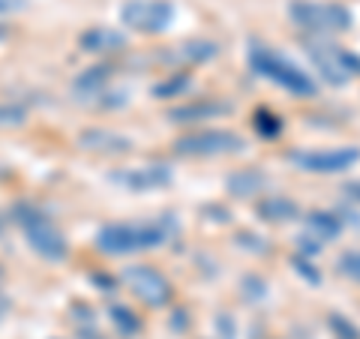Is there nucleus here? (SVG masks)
Listing matches in <instances>:
<instances>
[{
  "mask_svg": "<svg viewBox=\"0 0 360 339\" xmlns=\"http://www.w3.org/2000/svg\"><path fill=\"white\" fill-rule=\"evenodd\" d=\"M255 217L267 225H288V222H297L303 217V210L291 196L270 192V196H262L255 201Z\"/></svg>",
  "mask_w": 360,
  "mask_h": 339,
  "instance_id": "13",
  "label": "nucleus"
},
{
  "mask_svg": "<svg viewBox=\"0 0 360 339\" xmlns=\"http://www.w3.org/2000/svg\"><path fill=\"white\" fill-rule=\"evenodd\" d=\"M234 115V103L219 96H207V99H189V103L172 105L165 111V117L177 123V127H193V123H210L219 117H231Z\"/></svg>",
  "mask_w": 360,
  "mask_h": 339,
  "instance_id": "10",
  "label": "nucleus"
},
{
  "mask_svg": "<svg viewBox=\"0 0 360 339\" xmlns=\"http://www.w3.org/2000/svg\"><path fill=\"white\" fill-rule=\"evenodd\" d=\"M186 309H177L174 312V319H172V327H174V331H186V327H189V319H186Z\"/></svg>",
  "mask_w": 360,
  "mask_h": 339,
  "instance_id": "33",
  "label": "nucleus"
},
{
  "mask_svg": "<svg viewBox=\"0 0 360 339\" xmlns=\"http://www.w3.org/2000/svg\"><path fill=\"white\" fill-rule=\"evenodd\" d=\"M252 129L262 135L264 141H274V139H279V135H283L285 123H283V117H279L276 111H270V108H255V111H252Z\"/></svg>",
  "mask_w": 360,
  "mask_h": 339,
  "instance_id": "20",
  "label": "nucleus"
},
{
  "mask_svg": "<svg viewBox=\"0 0 360 339\" xmlns=\"http://www.w3.org/2000/svg\"><path fill=\"white\" fill-rule=\"evenodd\" d=\"M303 51L328 87H345L352 78H360V54L340 42L303 37Z\"/></svg>",
  "mask_w": 360,
  "mask_h": 339,
  "instance_id": "4",
  "label": "nucleus"
},
{
  "mask_svg": "<svg viewBox=\"0 0 360 339\" xmlns=\"http://www.w3.org/2000/svg\"><path fill=\"white\" fill-rule=\"evenodd\" d=\"M123 286H127L135 298H139L144 307L150 309H165L168 303L174 300V286L162 270H156L150 264H129L123 267Z\"/></svg>",
  "mask_w": 360,
  "mask_h": 339,
  "instance_id": "8",
  "label": "nucleus"
},
{
  "mask_svg": "<svg viewBox=\"0 0 360 339\" xmlns=\"http://www.w3.org/2000/svg\"><path fill=\"white\" fill-rule=\"evenodd\" d=\"M285 162L303 174H345L360 162V148H288Z\"/></svg>",
  "mask_w": 360,
  "mask_h": 339,
  "instance_id": "7",
  "label": "nucleus"
},
{
  "mask_svg": "<svg viewBox=\"0 0 360 339\" xmlns=\"http://www.w3.org/2000/svg\"><path fill=\"white\" fill-rule=\"evenodd\" d=\"M78 148L90 153H105V156H123L135 148V141L129 135L115 132V129H84L78 135Z\"/></svg>",
  "mask_w": 360,
  "mask_h": 339,
  "instance_id": "14",
  "label": "nucleus"
},
{
  "mask_svg": "<svg viewBox=\"0 0 360 339\" xmlns=\"http://www.w3.org/2000/svg\"><path fill=\"white\" fill-rule=\"evenodd\" d=\"M0 276H4V274H0Z\"/></svg>",
  "mask_w": 360,
  "mask_h": 339,
  "instance_id": "36",
  "label": "nucleus"
},
{
  "mask_svg": "<svg viewBox=\"0 0 360 339\" xmlns=\"http://www.w3.org/2000/svg\"><path fill=\"white\" fill-rule=\"evenodd\" d=\"M198 213H201V219L210 222V225H231V219H234V213H231L229 207H225V205H217V201H210V205H205Z\"/></svg>",
  "mask_w": 360,
  "mask_h": 339,
  "instance_id": "27",
  "label": "nucleus"
},
{
  "mask_svg": "<svg viewBox=\"0 0 360 339\" xmlns=\"http://www.w3.org/2000/svg\"><path fill=\"white\" fill-rule=\"evenodd\" d=\"M108 82H111V66L99 63V66H90V70H84L82 75H78L72 82V90L78 96H96L108 87Z\"/></svg>",
  "mask_w": 360,
  "mask_h": 339,
  "instance_id": "18",
  "label": "nucleus"
},
{
  "mask_svg": "<svg viewBox=\"0 0 360 339\" xmlns=\"http://www.w3.org/2000/svg\"><path fill=\"white\" fill-rule=\"evenodd\" d=\"M27 120V108L18 103H0V127H21Z\"/></svg>",
  "mask_w": 360,
  "mask_h": 339,
  "instance_id": "28",
  "label": "nucleus"
},
{
  "mask_svg": "<svg viewBox=\"0 0 360 339\" xmlns=\"http://www.w3.org/2000/svg\"><path fill=\"white\" fill-rule=\"evenodd\" d=\"M213 331H217V339H238V321H234V315H229V312H217Z\"/></svg>",
  "mask_w": 360,
  "mask_h": 339,
  "instance_id": "29",
  "label": "nucleus"
},
{
  "mask_svg": "<svg viewBox=\"0 0 360 339\" xmlns=\"http://www.w3.org/2000/svg\"><path fill=\"white\" fill-rule=\"evenodd\" d=\"M27 0H0V15H9V13H18L25 9Z\"/></svg>",
  "mask_w": 360,
  "mask_h": 339,
  "instance_id": "32",
  "label": "nucleus"
},
{
  "mask_svg": "<svg viewBox=\"0 0 360 339\" xmlns=\"http://www.w3.org/2000/svg\"><path fill=\"white\" fill-rule=\"evenodd\" d=\"M87 339H99V336H94V333H90V336H87Z\"/></svg>",
  "mask_w": 360,
  "mask_h": 339,
  "instance_id": "35",
  "label": "nucleus"
},
{
  "mask_svg": "<svg viewBox=\"0 0 360 339\" xmlns=\"http://www.w3.org/2000/svg\"><path fill=\"white\" fill-rule=\"evenodd\" d=\"M234 246H238L240 252L255 255V258H262V255H267V252H270V241H267V237H262L258 231H252V229H240V231H234Z\"/></svg>",
  "mask_w": 360,
  "mask_h": 339,
  "instance_id": "23",
  "label": "nucleus"
},
{
  "mask_svg": "<svg viewBox=\"0 0 360 339\" xmlns=\"http://www.w3.org/2000/svg\"><path fill=\"white\" fill-rule=\"evenodd\" d=\"M288 267L295 270V276L300 279V282H307V286H312V288H319L321 282H324V276H321V270L312 264V258H307V255H291L288 258Z\"/></svg>",
  "mask_w": 360,
  "mask_h": 339,
  "instance_id": "24",
  "label": "nucleus"
},
{
  "mask_svg": "<svg viewBox=\"0 0 360 339\" xmlns=\"http://www.w3.org/2000/svg\"><path fill=\"white\" fill-rule=\"evenodd\" d=\"M246 66H250L252 75L276 84L279 90H285L288 96H297V99L319 96V82H315L300 63H295L279 49H270V45L258 42V39L246 42Z\"/></svg>",
  "mask_w": 360,
  "mask_h": 339,
  "instance_id": "2",
  "label": "nucleus"
},
{
  "mask_svg": "<svg viewBox=\"0 0 360 339\" xmlns=\"http://www.w3.org/2000/svg\"><path fill=\"white\" fill-rule=\"evenodd\" d=\"M342 192L352 205H360V180H348V184L342 186Z\"/></svg>",
  "mask_w": 360,
  "mask_h": 339,
  "instance_id": "31",
  "label": "nucleus"
},
{
  "mask_svg": "<svg viewBox=\"0 0 360 339\" xmlns=\"http://www.w3.org/2000/svg\"><path fill=\"white\" fill-rule=\"evenodd\" d=\"M328 331L333 339H360V327L342 312H328Z\"/></svg>",
  "mask_w": 360,
  "mask_h": 339,
  "instance_id": "25",
  "label": "nucleus"
},
{
  "mask_svg": "<svg viewBox=\"0 0 360 339\" xmlns=\"http://www.w3.org/2000/svg\"><path fill=\"white\" fill-rule=\"evenodd\" d=\"M189 87H193V75L184 72V70H177V72H172V75H165L162 82H156V84L150 87V96H153V99H180Z\"/></svg>",
  "mask_w": 360,
  "mask_h": 339,
  "instance_id": "19",
  "label": "nucleus"
},
{
  "mask_svg": "<svg viewBox=\"0 0 360 339\" xmlns=\"http://www.w3.org/2000/svg\"><path fill=\"white\" fill-rule=\"evenodd\" d=\"M111 184L129 192H153L174 184V172L168 165H139V168H117L111 174Z\"/></svg>",
  "mask_w": 360,
  "mask_h": 339,
  "instance_id": "11",
  "label": "nucleus"
},
{
  "mask_svg": "<svg viewBox=\"0 0 360 339\" xmlns=\"http://www.w3.org/2000/svg\"><path fill=\"white\" fill-rule=\"evenodd\" d=\"M288 18L303 37L330 39L354 27V13L336 0H291Z\"/></svg>",
  "mask_w": 360,
  "mask_h": 339,
  "instance_id": "3",
  "label": "nucleus"
},
{
  "mask_svg": "<svg viewBox=\"0 0 360 339\" xmlns=\"http://www.w3.org/2000/svg\"><path fill=\"white\" fill-rule=\"evenodd\" d=\"M4 225H6V222H4V217H0V231H4Z\"/></svg>",
  "mask_w": 360,
  "mask_h": 339,
  "instance_id": "34",
  "label": "nucleus"
},
{
  "mask_svg": "<svg viewBox=\"0 0 360 339\" xmlns=\"http://www.w3.org/2000/svg\"><path fill=\"white\" fill-rule=\"evenodd\" d=\"M180 234V225L172 213L150 222H111L96 231V250L103 255H135L160 250Z\"/></svg>",
  "mask_w": 360,
  "mask_h": 339,
  "instance_id": "1",
  "label": "nucleus"
},
{
  "mask_svg": "<svg viewBox=\"0 0 360 339\" xmlns=\"http://www.w3.org/2000/svg\"><path fill=\"white\" fill-rule=\"evenodd\" d=\"M15 222H18V229L25 231L30 250L37 255H42L45 262H66L70 243H66V234L54 225L49 213H42L37 205L21 201V205H15Z\"/></svg>",
  "mask_w": 360,
  "mask_h": 339,
  "instance_id": "5",
  "label": "nucleus"
},
{
  "mask_svg": "<svg viewBox=\"0 0 360 339\" xmlns=\"http://www.w3.org/2000/svg\"><path fill=\"white\" fill-rule=\"evenodd\" d=\"M295 243H297V255H307V258H312V255H319L324 246L315 241V237H309V234H297L295 237Z\"/></svg>",
  "mask_w": 360,
  "mask_h": 339,
  "instance_id": "30",
  "label": "nucleus"
},
{
  "mask_svg": "<svg viewBox=\"0 0 360 339\" xmlns=\"http://www.w3.org/2000/svg\"><path fill=\"white\" fill-rule=\"evenodd\" d=\"M78 45H82V51L87 54H111L127 45V33L117 30V27H90L84 30L82 37H78Z\"/></svg>",
  "mask_w": 360,
  "mask_h": 339,
  "instance_id": "17",
  "label": "nucleus"
},
{
  "mask_svg": "<svg viewBox=\"0 0 360 339\" xmlns=\"http://www.w3.org/2000/svg\"><path fill=\"white\" fill-rule=\"evenodd\" d=\"M270 177L264 168H238V172H231L229 177H225V192H229L231 198L238 201H250L255 196H262V192L267 189Z\"/></svg>",
  "mask_w": 360,
  "mask_h": 339,
  "instance_id": "15",
  "label": "nucleus"
},
{
  "mask_svg": "<svg viewBox=\"0 0 360 339\" xmlns=\"http://www.w3.org/2000/svg\"><path fill=\"white\" fill-rule=\"evenodd\" d=\"M246 139L234 129H193L174 141L177 156L189 160H217V156H238L246 153Z\"/></svg>",
  "mask_w": 360,
  "mask_h": 339,
  "instance_id": "6",
  "label": "nucleus"
},
{
  "mask_svg": "<svg viewBox=\"0 0 360 339\" xmlns=\"http://www.w3.org/2000/svg\"><path fill=\"white\" fill-rule=\"evenodd\" d=\"M174 15L177 13H174L172 0H129V4L120 9L123 27H129L135 33H144V37L165 33L174 25Z\"/></svg>",
  "mask_w": 360,
  "mask_h": 339,
  "instance_id": "9",
  "label": "nucleus"
},
{
  "mask_svg": "<svg viewBox=\"0 0 360 339\" xmlns=\"http://www.w3.org/2000/svg\"><path fill=\"white\" fill-rule=\"evenodd\" d=\"M219 58V42L213 39H186L174 45V49H168L162 54V63L168 66H201V63H210Z\"/></svg>",
  "mask_w": 360,
  "mask_h": 339,
  "instance_id": "12",
  "label": "nucleus"
},
{
  "mask_svg": "<svg viewBox=\"0 0 360 339\" xmlns=\"http://www.w3.org/2000/svg\"><path fill=\"white\" fill-rule=\"evenodd\" d=\"M108 319H111V324L117 327V333H120V336L132 339V336H139V333H141V319H139V315H135L129 307H120V303L108 307Z\"/></svg>",
  "mask_w": 360,
  "mask_h": 339,
  "instance_id": "21",
  "label": "nucleus"
},
{
  "mask_svg": "<svg viewBox=\"0 0 360 339\" xmlns=\"http://www.w3.org/2000/svg\"><path fill=\"white\" fill-rule=\"evenodd\" d=\"M303 234H309L315 237L321 246H328L330 241H336V237L342 234L345 229V222L340 213H333V210H309V213H303Z\"/></svg>",
  "mask_w": 360,
  "mask_h": 339,
  "instance_id": "16",
  "label": "nucleus"
},
{
  "mask_svg": "<svg viewBox=\"0 0 360 339\" xmlns=\"http://www.w3.org/2000/svg\"><path fill=\"white\" fill-rule=\"evenodd\" d=\"M240 298L246 303H252V307H258V303H264L270 298V282L262 274H243L240 276Z\"/></svg>",
  "mask_w": 360,
  "mask_h": 339,
  "instance_id": "22",
  "label": "nucleus"
},
{
  "mask_svg": "<svg viewBox=\"0 0 360 339\" xmlns=\"http://www.w3.org/2000/svg\"><path fill=\"white\" fill-rule=\"evenodd\" d=\"M336 274L360 286V250H345L336 258Z\"/></svg>",
  "mask_w": 360,
  "mask_h": 339,
  "instance_id": "26",
  "label": "nucleus"
}]
</instances>
